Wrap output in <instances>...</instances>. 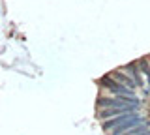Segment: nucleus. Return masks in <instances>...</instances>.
<instances>
[{
    "instance_id": "obj_5",
    "label": "nucleus",
    "mask_w": 150,
    "mask_h": 135,
    "mask_svg": "<svg viewBox=\"0 0 150 135\" xmlns=\"http://www.w3.org/2000/svg\"><path fill=\"white\" fill-rule=\"evenodd\" d=\"M120 69H122V71H126L131 79H133L135 85H137V88H144V81H143V75H141V71H139L137 62H129V64H126V66H122Z\"/></svg>"
},
{
    "instance_id": "obj_4",
    "label": "nucleus",
    "mask_w": 150,
    "mask_h": 135,
    "mask_svg": "<svg viewBox=\"0 0 150 135\" xmlns=\"http://www.w3.org/2000/svg\"><path fill=\"white\" fill-rule=\"evenodd\" d=\"M141 122H143V116H141L139 113H133L128 120H124V122H120L118 126H115V128H112L109 133H111V135H122L126 129L133 128V126H137V124H141Z\"/></svg>"
},
{
    "instance_id": "obj_7",
    "label": "nucleus",
    "mask_w": 150,
    "mask_h": 135,
    "mask_svg": "<svg viewBox=\"0 0 150 135\" xmlns=\"http://www.w3.org/2000/svg\"><path fill=\"white\" fill-rule=\"evenodd\" d=\"M109 75H111L112 79H115V81H118V83H122V85H126V86L129 88V90H135V92L139 90L137 85H135V81H133V79H131V77L128 75V73H126V71H122L120 68H118V69H115V71H111Z\"/></svg>"
},
{
    "instance_id": "obj_10",
    "label": "nucleus",
    "mask_w": 150,
    "mask_h": 135,
    "mask_svg": "<svg viewBox=\"0 0 150 135\" xmlns=\"http://www.w3.org/2000/svg\"><path fill=\"white\" fill-rule=\"evenodd\" d=\"M137 135H150V128L144 129V131H141V133H137Z\"/></svg>"
},
{
    "instance_id": "obj_2",
    "label": "nucleus",
    "mask_w": 150,
    "mask_h": 135,
    "mask_svg": "<svg viewBox=\"0 0 150 135\" xmlns=\"http://www.w3.org/2000/svg\"><path fill=\"white\" fill-rule=\"evenodd\" d=\"M124 105H137L141 107V98H120V96H98L96 98V107L98 109H105V107H124Z\"/></svg>"
},
{
    "instance_id": "obj_3",
    "label": "nucleus",
    "mask_w": 150,
    "mask_h": 135,
    "mask_svg": "<svg viewBox=\"0 0 150 135\" xmlns=\"http://www.w3.org/2000/svg\"><path fill=\"white\" fill-rule=\"evenodd\" d=\"M133 111H141V107L137 105H124V107H105V109H98L96 111V118L98 120H107L111 116L122 115V113H133Z\"/></svg>"
},
{
    "instance_id": "obj_9",
    "label": "nucleus",
    "mask_w": 150,
    "mask_h": 135,
    "mask_svg": "<svg viewBox=\"0 0 150 135\" xmlns=\"http://www.w3.org/2000/svg\"><path fill=\"white\" fill-rule=\"evenodd\" d=\"M150 128V122H146V120H143L141 124H137V126H133V128H129V129H126L122 135H137V133H141V131H144V129H148Z\"/></svg>"
},
{
    "instance_id": "obj_1",
    "label": "nucleus",
    "mask_w": 150,
    "mask_h": 135,
    "mask_svg": "<svg viewBox=\"0 0 150 135\" xmlns=\"http://www.w3.org/2000/svg\"><path fill=\"white\" fill-rule=\"evenodd\" d=\"M98 85H100L105 92H109L111 96H120V98H135V96H137V92H135V90H129L126 85L115 81L109 73H107V75H103L100 81H98Z\"/></svg>"
},
{
    "instance_id": "obj_8",
    "label": "nucleus",
    "mask_w": 150,
    "mask_h": 135,
    "mask_svg": "<svg viewBox=\"0 0 150 135\" xmlns=\"http://www.w3.org/2000/svg\"><path fill=\"white\" fill-rule=\"evenodd\" d=\"M137 66H139L141 75L146 77V83H148V86H150V62H148V58H141V60H137Z\"/></svg>"
},
{
    "instance_id": "obj_6",
    "label": "nucleus",
    "mask_w": 150,
    "mask_h": 135,
    "mask_svg": "<svg viewBox=\"0 0 150 135\" xmlns=\"http://www.w3.org/2000/svg\"><path fill=\"white\" fill-rule=\"evenodd\" d=\"M133 113H139V111H133ZM133 113H122V115H116V116H111V118H107V120H101V129L103 131H107L109 133L115 126H118L120 122H124V120H128Z\"/></svg>"
}]
</instances>
